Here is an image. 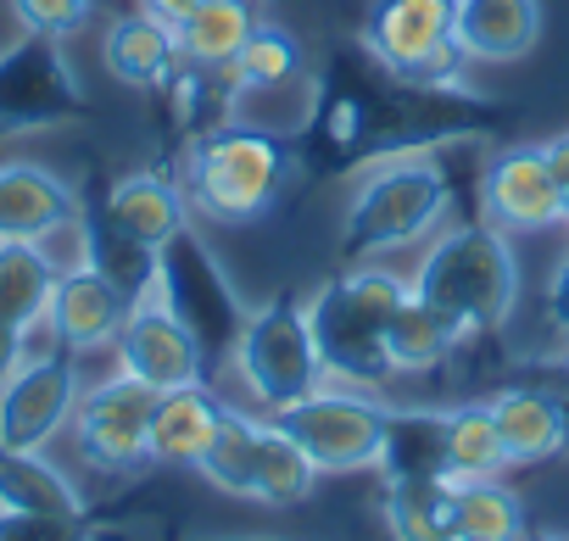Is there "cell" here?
I'll list each match as a JSON object with an SVG mask.
<instances>
[{"mask_svg":"<svg viewBox=\"0 0 569 541\" xmlns=\"http://www.w3.org/2000/svg\"><path fill=\"white\" fill-rule=\"evenodd\" d=\"M452 34L469 62H519L541 40V0H458Z\"/></svg>","mask_w":569,"mask_h":541,"instance_id":"17","label":"cell"},{"mask_svg":"<svg viewBox=\"0 0 569 541\" xmlns=\"http://www.w3.org/2000/svg\"><path fill=\"white\" fill-rule=\"evenodd\" d=\"M268 419H279V430L297 435V447L319 463V474H380L397 408L375 391H352V385L325 380L313 397L279 408Z\"/></svg>","mask_w":569,"mask_h":541,"instance_id":"6","label":"cell"},{"mask_svg":"<svg viewBox=\"0 0 569 541\" xmlns=\"http://www.w3.org/2000/svg\"><path fill=\"white\" fill-rule=\"evenodd\" d=\"M458 347H463V335H458L441 313H430L419 297H408V302L397 308V319L386 324V363H391L397 380L436 374Z\"/></svg>","mask_w":569,"mask_h":541,"instance_id":"25","label":"cell"},{"mask_svg":"<svg viewBox=\"0 0 569 541\" xmlns=\"http://www.w3.org/2000/svg\"><path fill=\"white\" fill-rule=\"evenodd\" d=\"M319 463L297 447L291 430H279V419L262 413V430H257V474H251V502L262 508H297L313 497L319 485Z\"/></svg>","mask_w":569,"mask_h":541,"instance_id":"24","label":"cell"},{"mask_svg":"<svg viewBox=\"0 0 569 541\" xmlns=\"http://www.w3.org/2000/svg\"><path fill=\"white\" fill-rule=\"evenodd\" d=\"M251 29H257L251 0H201L173 34H179V57L196 73H229V62L240 57Z\"/></svg>","mask_w":569,"mask_h":541,"instance_id":"23","label":"cell"},{"mask_svg":"<svg viewBox=\"0 0 569 541\" xmlns=\"http://www.w3.org/2000/svg\"><path fill=\"white\" fill-rule=\"evenodd\" d=\"M0 508L46 513V519H84V491L46 452H7L0 447Z\"/></svg>","mask_w":569,"mask_h":541,"instance_id":"21","label":"cell"},{"mask_svg":"<svg viewBox=\"0 0 569 541\" xmlns=\"http://www.w3.org/2000/svg\"><path fill=\"white\" fill-rule=\"evenodd\" d=\"M547 319L558 324V335H569V251L552 262V274H547Z\"/></svg>","mask_w":569,"mask_h":541,"instance_id":"31","label":"cell"},{"mask_svg":"<svg viewBox=\"0 0 569 541\" xmlns=\"http://www.w3.org/2000/svg\"><path fill=\"white\" fill-rule=\"evenodd\" d=\"M358 118H363V112H358V101H336V112H330V140H336V146H352V140H358V129H363Z\"/></svg>","mask_w":569,"mask_h":541,"instance_id":"34","label":"cell"},{"mask_svg":"<svg viewBox=\"0 0 569 541\" xmlns=\"http://www.w3.org/2000/svg\"><path fill=\"white\" fill-rule=\"evenodd\" d=\"M229 369L257 413H279V408L313 397L325 385V358H319L308 302L273 297V302L251 308L229 341Z\"/></svg>","mask_w":569,"mask_h":541,"instance_id":"5","label":"cell"},{"mask_svg":"<svg viewBox=\"0 0 569 541\" xmlns=\"http://www.w3.org/2000/svg\"><path fill=\"white\" fill-rule=\"evenodd\" d=\"M302 73V46L291 29L279 23H257L251 40L240 46V57L229 62V84L234 90H279Z\"/></svg>","mask_w":569,"mask_h":541,"instance_id":"28","label":"cell"},{"mask_svg":"<svg viewBox=\"0 0 569 541\" xmlns=\"http://www.w3.org/2000/svg\"><path fill=\"white\" fill-rule=\"evenodd\" d=\"M79 519H46V513H12L0 508V541H62Z\"/></svg>","mask_w":569,"mask_h":541,"instance_id":"30","label":"cell"},{"mask_svg":"<svg viewBox=\"0 0 569 541\" xmlns=\"http://www.w3.org/2000/svg\"><path fill=\"white\" fill-rule=\"evenodd\" d=\"M79 363L73 352H46L23 358V369L0 385V447L7 452H46L57 430L73 424L79 408Z\"/></svg>","mask_w":569,"mask_h":541,"instance_id":"10","label":"cell"},{"mask_svg":"<svg viewBox=\"0 0 569 541\" xmlns=\"http://www.w3.org/2000/svg\"><path fill=\"white\" fill-rule=\"evenodd\" d=\"M196 7H201V0H146V12H151V18H162L168 29H179Z\"/></svg>","mask_w":569,"mask_h":541,"instance_id":"35","label":"cell"},{"mask_svg":"<svg viewBox=\"0 0 569 541\" xmlns=\"http://www.w3.org/2000/svg\"><path fill=\"white\" fill-rule=\"evenodd\" d=\"M447 212H452V179L436 157H419V151L380 157L375 168H363V179L347 196L341 251L352 262H386L441 234Z\"/></svg>","mask_w":569,"mask_h":541,"instance_id":"4","label":"cell"},{"mask_svg":"<svg viewBox=\"0 0 569 541\" xmlns=\"http://www.w3.org/2000/svg\"><path fill=\"white\" fill-rule=\"evenodd\" d=\"M458 0H375L363 18V51L408 90H458L463 84V46L452 34Z\"/></svg>","mask_w":569,"mask_h":541,"instance_id":"8","label":"cell"},{"mask_svg":"<svg viewBox=\"0 0 569 541\" xmlns=\"http://www.w3.org/2000/svg\"><path fill=\"white\" fill-rule=\"evenodd\" d=\"M62 541H96V535H90V530H84V519H79V524H68V535H62Z\"/></svg>","mask_w":569,"mask_h":541,"instance_id":"36","label":"cell"},{"mask_svg":"<svg viewBox=\"0 0 569 541\" xmlns=\"http://www.w3.org/2000/svg\"><path fill=\"white\" fill-rule=\"evenodd\" d=\"M23 358H29V335L12 330V324H0V385L23 369Z\"/></svg>","mask_w":569,"mask_h":541,"instance_id":"33","label":"cell"},{"mask_svg":"<svg viewBox=\"0 0 569 541\" xmlns=\"http://www.w3.org/2000/svg\"><path fill=\"white\" fill-rule=\"evenodd\" d=\"M525 541H569V535H558V530H530Z\"/></svg>","mask_w":569,"mask_h":541,"instance_id":"37","label":"cell"},{"mask_svg":"<svg viewBox=\"0 0 569 541\" xmlns=\"http://www.w3.org/2000/svg\"><path fill=\"white\" fill-rule=\"evenodd\" d=\"M452 524H458V541H525L530 535V513H525L519 491L502 485V480H469V485H458Z\"/></svg>","mask_w":569,"mask_h":541,"instance_id":"27","label":"cell"},{"mask_svg":"<svg viewBox=\"0 0 569 541\" xmlns=\"http://www.w3.org/2000/svg\"><path fill=\"white\" fill-rule=\"evenodd\" d=\"M413 297L441 313L463 341L475 335H497L513 308H519V251L513 234H502L486 218L452 223L441 234L425 240L419 262H413Z\"/></svg>","mask_w":569,"mask_h":541,"instance_id":"1","label":"cell"},{"mask_svg":"<svg viewBox=\"0 0 569 541\" xmlns=\"http://www.w3.org/2000/svg\"><path fill=\"white\" fill-rule=\"evenodd\" d=\"M223 397H212L207 385H184V391H162L151 408V463L157 469H196V458L207 452L218 419H223Z\"/></svg>","mask_w":569,"mask_h":541,"instance_id":"18","label":"cell"},{"mask_svg":"<svg viewBox=\"0 0 569 541\" xmlns=\"http://www.w3.org/2000/svg\"><path fill=\"white\" fill-rule=\"evenodd\" d=\"M486 408L508 441L513 469H530V463L569 452V397H558L547 385H502L486 397Z\"/></svg>","mask_w":569,"mask_h":541,"instance_id":"15","label":"cell"},{"mask_svg":"<svg viewBox=\"0 0 569 541\" xmlns=\"http://www.w3.org/2000/svg\"><path fill=\"white\" fill-rule=\"evenodd\" d=\"M57 46L62 40L23 34L12 51H0V129H46L84 107V90Z\"/></svg>","mask_w":569,"mask_h":541,"instance_id":"11","label":"cell"},{"mask_svg":"<svg viewBox=\"0 0 569 541\" xmlns=\"http://www.w3.org/2000/svg\"><path fill=\"white\" fill-rule=\"evenodd\" d=\"M480 218L502 234H547L563 229V201L541 146H502L480 168Z\"/></svg>","mask_w":569,"mask_h":541,"instance_id":"13","label":"cell"},{"mask_svg":"<svg viewBox=\"0 0 569 541\" xmlns=\"http://www.w3.org/2000/svg\"><path fill=\"white\" fill-rule=\"evenodd\" d=\"M408 297H413V280L397 274L391 262H352L347 274H336L330 285L313 291L308 319H313L330 385H352V391L380 397L397 380L386 363V324L397 319V308Z\"/></svg>","mask_w":569,"mask_h":541,"instance_id":"3","label":"cell"},{"mask_svg":"<svg viewBox=\"0 0 569 541\" xmlns=\"http://www.w3.org/2000/svg\"><path fill=\"white\" fill-rule=\"evenodd\" d=\"M12 18H18L23 34L73 40V34L96 18V0H12Z\"/></svg>","mask_w":569,"mask_h":541,"instance_id":"29","label":"cell"},{"mask_svg":"<svg viewBox=\"0 0 569 541\" xmlns=\"http://www.w3.org/2000/svg\"><path fill=\"white\" fill-rule=\"evenodd\" d=\"M541 151H547V168H552V184H558V201H563V223H569V134L541 140Z\"/></svg>","mask_w":569,"mask_h":541,"instance_id":"32","label":"cell"},{"mask_svg":"<svg viewBox=\"0 0 569 541\" xmlns=\"http://www.w3.org/2000/svg\"><path fill=\"white\" fill-rule=\"evenodd\" d=\"M184 201L218 229H246L268 218L297 184V151L284 134L257 123H212L184 151Z\"/></svg>","mask_w":569,"mask_h":541,"instance_id":"2","label":"cell"},{"mask_svg":"<svg viewBox=\"0 0 569 541\" xmlns=\"http://www.w3.org/2000/svg\"><path fill=\"white\" fill-rule=\"evenodd\" d=\"M151 408H157V391L129 380V374H112L101 385H84L79 391V408H73V441H79V458L90 469H107V474H134L151 463Z\"/></svg>","mask_w":569,"mask_h":541,"instance_id":"9","label":"cell"},{"mask_svg":"<svg viewBox=\"0 0 569 541\" xmlns=\"http://www.w3.org/2000/svg\"><path fill=\"white\" fill-rule=\"evenodd\" d=\"M62 280V262L40 240H0V324L40 330Z\"/></svg>","mask_w":569,"mask_h":541,"instance_id":"19","label":"cell"},{"mask_svg":"<svg viewBox=\"0 0 569 541\" xmlns=\"http://www.w3.org/2000/svg\"><path fill=\"white\" fill-rule=\"evenodd\" d=\"M436 419H441V474L452 485L502 480L513 469L508 441H502V430H497V419H491L486 402H458V408H447Z\"/></svg>","mask_w":569,"mask_h":541,"instance_id":"20","label":"cell"},{"mask_svg":"<svg viewBox=\"0 0 569 541\" xmlns=\"http://www.w3.org/2000/svg\"><path fill=\"white\" fill-rule=\"evenodd\" d=\"M257 430H262V413L251 408H223L207 452L196 458V474L223 491V497H246L251 502V474H257Z\"/></svg>","mask_w":569,"mask_h":541,"instance_id":"26","label":"cell"},{"mask_svg":"<svg viewBox=\"0 0 569 541\" xmlns=\"http://www.w3.org/2000/svg\"><path fill=\"white\" fill-rule=\"evenodd\" d=\"M190 218H196V212H190V201H184V184L168 179V173H151V168L123 173V179L107 190V207H101V229H107L118 246L140 251V257L173 251V246L190 234Z\"/></svg>","mask_w":569,"mask_h":541,"instance_id":"14","label":"cell"},{"mask_svg":"<svg viewBox=\"0 0 569 541\" xmlns=\"http://www.w3.org/2000/svg\"><path fill=\"white\" fill-rule=\"evenodd\" d=\"M458 485L447 474H397L386 480V530L391 541H458L452 524Z\"/></svg>","mask_w":569,"mask_h":541,"instance_id":"22","label":"cell"},{"mask_svg":"<svg viewBox=\"0 0 569 541\" xmlns=\"http://www.w3.org/2000/svg\"><path fill=\"white\" fill-rule=\"evenodd\" d=\"M112 358H118V374L151 385L157 397L184 391V385H207V341L190 324L162 257L146 274V285L134 291V308H129L123 335L112 341Z\"/></svg>","mask_w":569,"mask_h":541,"instance_id":"7","label":"cell"},{"mask_svg":"<svg viewBox=\"0 0 569 541\" xmlns=\"http://www.w3.org/2000/svg\"><path fill=\"white\" fill-rule=\"evenodd\" d=\"M129 308H134V291L107 274L101 262L79 257L62 268V280H57V297H51V313H46V330L57 335L62 352L84 358V352H101L123 335L129 324Z\"/></svg>","mask_w":569,"mask_h":541,"instance_id":"12","label":"cell"},{"mask_svg":"<svg viewBox=\"0 0 569 541\" xmlns=\"http://www.w3.org/2000/svg\"><path fill=\"white\" fill-rule=\"evenodd\" d=\"M101 62H107V73H112L118 84H129V90H162V84H173L179 68H184L179 34H173L162 18H151L146 7L107 23V34H101Z\"/></svg>","mask_w":569,"mask_h":541,"instance_id":"16","label":"cell"}]
</instances>
